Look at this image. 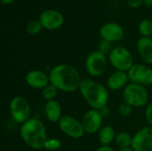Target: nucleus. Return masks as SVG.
Wrapping results in <instances>:
<instances>
[{
  "label": "nucleus",
  "mask_w": 152,
  "mask_h": 151,
  "mask_svg": "<svg viewBox=\"0 0 152 151\" xmlns=\"http://www.w3.org/2000/svg\"><path fill=\"white\" fill-rule=\"evenodd\" d=\"M26 83L28 86L34 89H44L49 85V76H47L45 72L34 69L29 71L26 75Z\"/></svg>",
  "instance_id": "4468645a"
},
{
  "label": "nucleus",
  "mask_w": 152,
  "mask_h": 151,
  "mask_svg": "<svg viewBox=\"0 0 152 151\" xmlns=\"http://www.w3.org/2000/svg\"><path fill=\"white\" fill-rule=\"evenodd\" d=\"M114 138H115V131L110 125L104 126L99 131L98 139L102 146H109V144L113 142Z\"/></svg>",
  "instance_id": "a211bd4d"
},
{
  "label": "nucleus",
  "mask_w": 152,
  "mask_h": 151,
  "mask_svg": "<svg viewBox=\"0 0 152 151\" xmlns=\"http://www.w3.org/2000/svg\"><path fill=\"white\" fill-rule=\"evenodd\" d=\"M128 79L129 77L126 72L117 70L109 77L107 85L111 90H119L126 85Z\"/></svg>",
  "instance_id": "dca6fc26"
},
{
  "label": "nucleus",
  "mask_w": 152,
  "mask_h": 151,
  "mask_svg": "<svg viewBox=\"0 0 152 151\" xmlns=\"http://www.w3.org/2000/svg\"><path fill=\"white\" fill-rule=\"evenodd\" d=\"M137 50L141 59L148 64L152 63V39L142 36L137 42Z\"/></svg>",
  "instance_id": "2eb2a0df"
},
{
  "label": "nucleus",
  "mask_w": 152,
  "mask_h": 151,
  "mask_svg": "<svg viewBox=\"0 0 152 151\" xmlns=\"http://www.w3.org/2000/svg\"><path fill=\"white\" fill-rule=\"evenodd\" d=\"M57 92H58V89L52 84H49L46 87L43 89L42 95L47 101H49L54 100L55 96L57 95Z\"/></svg>",
  "instance_id": "412c9836"
},
{
  "label": "nucleus",
  "mask_w": 152,
  "mask_h": 151,
  "mask_svg": "<svg viewBox=\"0 0 152 151\" xmlns=\"http://www.w3.org/2000/svg\"><path fill=\"white\" fill-rule=\"evenodd\" d=\"M107 67L106 55L95 51L91 53L86 61V69L89 75L93 77H99L102 75Z\"/></svg>",
  "instance_id": "6e6552de"
},
{
  "label": "nucleus",
  "mask_w": 152,
  "mask_h": 151,
  "mask_svg": "<svg viewBox=\"0 0 152 151\" xmlns=\"http://www.w3.org/2000/svg\"><path fill=\"white\" fill-rule=\"evenodd\" d=\"M96 151H114V150L110 146H102Z\"/></svg>",
  "instance_id": "c85d7f7f"
},
{
  "label": "nucleus",
  "mask_w": 152,
  "mask_h": 151,
  "mask_svg": "<svg viewBox=\"0 0 152 151\" xmlns=\"http://www.w3.org/2000/svg\"><path fill=\"white\" fill-rule=\"evenodd\" d=\"M42 25L39 20H31L28 23L26 30L30 35H37L42 29Z\"/></svg>",
  "instance_id": "4be33fe9"
},
{
  "label": "nucleus",
  "mask_w": 152,
  "mask_h": 151,
  "mask_svg": "<svg viewBox=\"0 0 152 151\" xmlns=\"http://www.w3.org/2000/svg\"><path fill=\"white\" fill-rule=\"evenodd\" d=\"M111 65L119 71H128L134 66V59L131 53L123 46L114 47L110 53Z\"/></svg>",
  "instance_id": "39448f33"
},
{
  "label": "nucleus",
  "mask_w": 152,
  "mask_h": 151,
  "mask_svg": "<svg viewBox=\"0 0 152 151\" xmlns=\"http://www.w3.org/2000/svg\"><path fill=\"white\" fill-rule=\"evenodd\" d=\"M99 111H100L102 117H105V118H106V117H109V116H110V109H109L107 107L102 109L99 110Z\"/></svg>",
  "instance_id": "cd10ccee"
},
{
  "label": "nucleus",
  "mask_w": 152,
  "mask_h": 151,
  "mask_svg": "<svg viewBox=\"0 0 152 151\" xmlns=\"http://www.w3.org/2000/svg\"><path fill=\"white\" fill-rule=\"evenodd\" d=\"M79 91L93 109L101 110L107 106L109 93L102 84L92 79H82Z\"/></svg>",
  "instance_id": "f03ea898"
},
{
  "label": "nucleus",
  "mask_w": 152,
  "mask_h": 151,
  "mask_svg": "<svg viewBox=\"0 0 152 151\" xmlns=\"http://www.w3.org/2000/svg\"><path fill=\"white\" fill-rule=\"evenodd\" d=\"M98 51L104 55H106L107 53H110L112 51V43L106 40H102L98 44Z\"/></svg>",
  "instance_id": "b1692460"
},
{
  "label": "nucleus",
  "mask_w": 152,
  "mask_h": 151,
  "mask_svg": "<svg viewBox=\"0 0 152 151\" xmlns=\"http://www.w3.org/2000/svg\"><path fill=\"white\" fill-rule=\"evenodd\" d=\"M134 151H152V126L140 129L133 137Z\"/></svg>",
  "instance_id": "9d476101"
},
{
  "label": "nucleus",
  "mask_w": 152,
  "mask_h": 151,
  "mask_svg": "<svg viewBox=\"0 0 152 151\" xmlns=\"http://www.w3.org/2000/svg\"><path fill=\"white\" fill-rule=\"evenodd\" d=\"M20 136L23 142L31 149L40 150L47 141V133L44 124L36 118H31L21 125Z\"/></svg>",
  "instance_id": "7ed1b4c3"
},
{
  "label": "nucleus",
  "mask_w": 152,
  "mask_h": 151,
  "mask_svg": "<svg viewBox=\"0 0 152 151\" xmlns=\"http://www.w3.org/2000/svg\"><path fill=\"white\" fill-rule=\"evenodd\" d=\"M49 80L58 90L70 93L79 89L82 79L77 70L71 65L59 64L51 70Z\"/></svg>",
  "instance_id": "f257e3e1"
},
{
  "label": "nucleus",
  "mask_w": 152,
  "mask_h": 151,
  "mask_svg": "<svg viewBox=\"0 0 152 151\" xmlns=\"http://www.w3.org/2000/svg\"><path fill=\"white\" fill-rule=\"evenodd\" d=\"M144 4L147 6H152V0H144Z\"/></svg>",
  "instance_id": "7c9ffc66"
},
{
  "label": "nucleus",
  "mask_w": 152,
  "mask_h": 151,
  "mask_svg": "<svg viewBox=\"0 0 152 151\" xmlns=\"http://www.w3.org/2000/svg\"><path fill=\"white\" fill-rule=\"evenodd\" d=\"M59 127L62 133L73 139H79L85 133L82 122H79L69 115H64L61 117L59 121Z\"/></svg>",
  "instance_id": "0eeeda50"
},
{
  "label": "nucleus",
  "mask_w": 152,
  "mask_h": 151,
  "mask_svg": "<svg viewBox=\"0 0 152 151\" xmlns=\"http://www.w3.org/2000/svg\"><path fill=\"white\" fill-rule=\"evenodd\" d=\"M100 36L102 40L109 41L110 43L118 42L124 37V29L118 23L110 22L102 26L100 28Z\"/></svg>",
  "instance_id": "f8f14e48"
},
{
  "label": "nucleus",
  "mask_w": 152,
  "mask_h": 151,
  "mask_svg": "<svg viewBox=\"0 0 152 151\" xmlns=\"http://www.w3.org/2000/svg\"><path fill=\"white\" fill-rule=\"evenodd\" d=\"M115 140H116L117 145L121 149H126V148L132 147L133 137L127 133H118L116 136Z\"/></svg>",
  "instance_id": "6ab92c4d"
},
{
  "label": "nucleus",
  "mask_w": 152,
  "mask_h": 151,
  "mask_svg": "<svg viewBox=\"0 0 152 151\" xmlns=\"http://www.w3.org/2000/svg\"><path fill=\"white\" fill-rule=\"evenodd\" d=\"M102 117L99 110L91 109L86 113L82 119V125L86 133H94L98 132L102 126Z\"/></svg>",
  "instance_id": "ddd939ff"
},
{
  "label": "nucleus",
  "mask_w": 152,
  "mask_h": 151,
  "mask_svg": "<svg viewBox=\"0 0 152 151\" xmlns=\"http://www.w3.org/2000/svg\"><path fill=\"white\" fill-rule=\"evenodd\" d=\"M129 80L142 86H147L152 84V69L142 64H134L128 70Z\"/></svg>",
  "instance_id": "1a4fd4ad"
},
{
  "label": "nucleus",
  "mask_w": 152,
  "mask_h": 151,
  "mask_svg": "<svg viewBox=\"0 0 152 151\" xmlns=\"http://www.w3.org/2000/svg\"><path fill=\"white\" fill-rule=\"evenodd\" d=\"M131 112H132V106L126 102L122 103L118 108V113L121 117H128L131 114Z\"/></svg>",
  "instance_id": "393cba45"
},
{
  "label": "nucleus",
  "mask_w": 152,
  "mask_h": 151,
  "mask_svg": "<svg viewBox=\"0 0 152 151\" xmlns=\"http://www.w3.org/2000/svg\"><path fill=\"white\" fill-rule=\"evenodd\" d=\"M145 116H146L147 121L152 126V102L150 103V105L148 106V108L146 109V112H145Z\"/></svg>",
  "instance_id": "a878e982"
},
{
  "label": "nucleus",
  "mask_w": 152,
  "mask_h": 151,
  "mask_svg": "<svg viewBox=\"0 0 152 151\" xmlns=\"http://www.w3.org/2000/svg\"><path fill=\"white\" fill-rule=\"evenodd\" d=\"M61 146V142L60 140L58 139H47V141L45 142V146H44V149L50 151H54L57 150L58 149H60V147Z\"/></svg>",
  "instance_id": "5701e85b"
},
{
  "label": "nucleus",
  "mask_w": 152,
  "mask_h": 151,
  "mask_svg": "<svg viewBox=\"0 0 152 151\" xmlns=\"http://www.w3.org/2000/svg\"><path fill=\"white\" fill-rule=\"evenodd\" d=\"M45 114L50 122L55 123L61 118V107L60 103L55 101H49L45 105Z\"/></svg>",
  "instance_id": "f3484780"
},
{
  "label": "nucleus",
  "mask_w": 152,
  "mask_h": 151,
  "mask_svg": "<svg viewBox=\"0 0 152 151\" xmlns=\"http://www.w3.org/2000/svg\"><path fill=\"white\" fill-rule=\"evenodd\" d=\"M139 31L143 36L150 37L152 35V21L150 20H142L139 24Z\"/></svg>",
  "instance_id": "aec40b11"
},
{
  "label": "nucleus",
  "mask_w": 152,
  "mask_h": 151,
  "mask_svg": "<svg viewBox=\"0 0 152 151\" xmlns=\"http://www.w3.org/2000/svg\"><path fill=\"white\" fill-rule=\"evenodd\" d=\"M119 151H134L132 148H126V149H121Z\"/></svg>",
  "instance_id": "2f4dec72"
},
{
  "label": "nucleus",
  "mask_w": 152,
  "mask_h": 151,
  "mask_svg": "<svg viewBox=\"0 0 152 151\" xmlns=\"http://www.w3.org/2000/svg\"><path fill=\"white\" fill-rule=\"evenodd\" d=\"M127 4H129V6L133 7V8H137L139 6H141V4L142 3H144V0H126Z\"/></svg>",
  "instance_id": "bb28decb"
},
{
  "label": "nucleus",
  "mask_w": 152,
  "mask_h": 151,
  "mask_svg": "<svg viewBox=\"0 0 152 151\" xmlns=\"http://www.w3.org/2000/svg\"><path fill=\"white\" fill-rule=\"evenodd\" d=\"M15 0H0V2L3 4H10L12 3H13Z\"/></svg>",
  "instance_id": "c756f323"
},
{
  "label": "nucleus",
  "mask_w": 152,
  "mask_h": 151,
  "mask_svg": "<svg viewBox=\"0 0 152 151\" xmlns=\"http://www.w3.org/2000/svg\"><path fill=\"white\" fill-rule=\"evenodd\" d=\"M123 96L125 102L136 108L145 106L149 100V94L146 88L134 83L126 85L124 90Z\"/></svg>",
  "instance_id": "20e7f679"
},
{
  "label": "nucleus",
  "mask_w": 152,
  "mask_h": 151,
  "mask_svg": "<svg viewBox=\"0 0 152 151\" xmlns=\"http://www.w3.org/2000/svg\"><path fill=\"white\" fill-rule=\"evenodd\" d=\"M10 112L16 123L24 124L29 119L30 106L28 101L21 96L14 97L10 103Z\"/></svg>",
  "instance_id": "423d86ee"
},
{
  "label": "nucleus",
  "mask_w": 152,
  "mask_h": 151,
  "mask_svg": "<svg viewBox=\"0 0 152 151\" xmlns=\"http://www.w3.org/2000/svg\"><path fill=\"white\" fill-rule=\"evenodd\" d=\"M39 21L44 28L53 30L57 29L63 25L64 17L59 11L49 9L42 12L39 16Z\"/></svg>",
  "instance_id": "9b49d317"
}]
</instances>
